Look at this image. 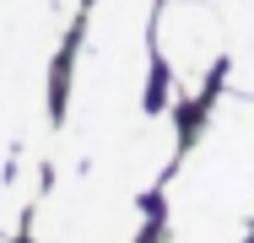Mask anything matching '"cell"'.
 <instances>
[{
	"mask_svg": "<svg viewBox=\"0 0 254 243\" xmlns=\"http://www.w3.org/2000/svg\"><path fill=\"white\" fill-rule=\"evenodd\" d=\"M227 22V87L254 97V0H211Z\"/></svg>",
	"mask_w": 254,
	"mask_h": 243,
	"instance_id": "cell-7",
	"label": "cell"
},
{
	"mask_svg": "<svg viewBox=\"0 0 254 243\" xmlns=\"http://www.w3.org/2000/svg\"><path fill=\"white\" fill-rule=\"evenodd\" d=\"M81 0H0V97H44Z\"/></svg>",
	"mask_w": 254,
	"mask_h": 243,
	"instance_id": "cell-5",
	"label": "cell"
},
{
	"mask_svg": "<svg viewBox=\"0 0 254 243\" xmlns=\"http://www.w3.org/2000/svg\"><path fill=\"white\" fill-rule=\"evenodd\" d=\"M152 16L157 0H92L70 60L54 168H87L152 114Z\"/></svg>",
	"mask_w": 254,
	"mask_h": 243,
	"instance_id": "cell-1",
	"label": "cell"
},
{
	"mask_svg": "<svg viewBox=\"0 0 254 243\" xmlns=\"http://www.w3.org/2000/svg\"><path fill=\"white\" fill-rule=\"evenodd\" d=\"M254 233V97L227 92L162 179V243H249Z\"/></svg>",
	"mask_w": 254,
	"mask_h": 243,
	"instance_id": "cell-2",
	"label": "cell"
},
{
	"mask_svg": "<svg viewBox=\"0 0 254 243\" xmlns=\"http://www.w3.org/2000/svg\"><path fill=\"white\" fill-rule=\"evenodd\" d=\"M54 108L44 97H0V238L27 227L54 168Z\"/></svg>",
	"mask_w": 254,
	"mask_h": 243,
	"instance_id": "cell-4",
	"label": "cell"
},
{
	"mask_svg": "<svg viewBox=\"0 0 254 243\" xmlns=\"http://www.w3.org/2000/svg\"><path fill=\"white\" fill-rule=\"evenodd\" d=\"M146 205L92 168H54V179L27 211L33 243H141Z\"/></svg>",
	"mask_w": 254,
	"mask_h": 243,
	"instance_id": "cell-3",
	"label": "cell"
},
{
	"mask_svg": "<svg viewBox=\"0 0 254 243\" xmlns=\"http://www.w3.org/2000/svg\"><path fill=\"white\" fill-rule=\"evenodd\" d=\"M0 243H5V238H0Z\"/></svg>",
	"mask_w": 254,
	"mask_h": 243,
	"instance_id": "cell-8",
	"label": "cell"
},
{
	"mask_svg": "<svg viewBox=\"0 0 254 243\" xmlns=\"http://www.w3.org/2000/svg\"><path fill=\"white\" fill-rule=\"evenodd\" d=\"M152 49L179 103H195L227 60V22L211 0H162L152 16Z\"/></svg>",
	"mask_w": 254,
	"mask_h": 243,
	"instance_id": "cell-6",
	"label": "cell"
}]
</instances>
